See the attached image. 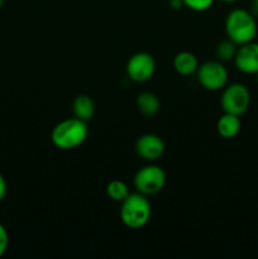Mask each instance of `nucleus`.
Here are the masks:
<instances>
[{
	"label": "nucleus",
	"mask_w": 258,
	"mask_h": 259,
	"mask_svg": "<svg viewBox=\"0 0 258 259\" xmlns=\"http://www.w3.org/2000/svg\"><path fill=\"white\" fill-rule=\"evenodd\" d=\"M240 126H242V123H240L239 116L224 113V115L220 116L218 120L217 131L223 138L232 139L238 136V133L240 132Z\"/></svg>",
	"instance_id": "nucleus-11"
},
{
	"label": "nucleus",
	"mask_w": 258,
	"mask_h": 259,
	"mask_svg": "<svg viewBox=\"0 0 258 259\" xmlns=\"http://www.w3.org/2000/svg\"><path fill=\"white\" fill-rule=\"evenodd\" d=\"M197 80L200 85L210 91L222 90L227 86L228 70L220 61H207L197 68Z\"/></svg>",
	"instance_id": "nucleus-6"
},
{
	"label": "nucleus",
	"mask_w": 258,
	"mask_h": 259,
	"mask_svg": "<svg viewBox=\"0 0 258 259\" xmlns=\"http://www.w3.org/2000/svg\"><path fill=\"white\" fill-rule=\"evenodd\" d=\"M136 151L146 161H157L164 153V142L156 134H144L137 139Z\"/></svg>",
	"instance_id": "nucleus-9"
},
{
	"label": "nucleus",
	"mask_w": 258,
	"mask_h": 259,
	"mask_svg": "<svg viewBox=\"0 0 258 259\" xmlns=\"http://www.w3.org/2000/svg\"><path fill=\"white\" fill-rule=\"evenodd\" d=\"M166 184V174L156 164H148L139 169L134 176V187L137 192L151 196L156 195L163 189Z\"/></svg>",
	"instance_id": "nucleus-5"
},
{
	"label": "nucleus",
	"mask_w": 258,
	"mask_h": 259,
	"mask_svg": "<svg viewBox=\"0 0 258 259\" xmlns=\"http://www.w3.org/2000/svg\"><path fill=\"white\" fill-rule=\"evenodd\" d=\"M233 61L240 72L255 75L258 72V43L249 42L239 46Z\"/></svg>",
	"instance_id": "nucleus-8"
},
{
	"label": "nucleus",
	"mask_w": 258,
	"mask_h": 259,
	"mask_svg": "<svg viewBox=\"0 0 258 259\" xmlns=\"http://www.w3.org/2000/svg\"><path fill=\"white\" fill-rule=\"evenodd\" d=\"M8 247H9V234L7 228L0 223V258L7 253Z\"/></svg>",
	"instance_id": "nucleus-17"
},
{
	"label": "nucleus",
	"mask_w": 258,
	"mask_h": 259,
	"mask_svg": "<svg viewBox=\"0 0 258 259\" xmlns=\"http://www.w3.org/2000/svg\"><path fill=\"white\" fill-rule=\"evenodd\" d=\"M238 45H235L233 40H230L228 38L227 40H223L219 45L217 46V50H215V55H217L218 60L220 62H228L230 60H234L235 53H237Z\"/></svg>",
	"instance_id": "nucleus-15"
},
{
	"label": "nucleus",
	"mask_w": 258,
	"mask_h": 259,
	"mask_svg": "<svg viewBox=\"0 0 258 259\" xmlns=\"http://www.w3.org/2000/svg\"><path fill=\"white\" fill-rule=\"evenodd\" d=\"M4 3H5V0H0V8H2L3 5H4Z\"/></svg>",
	"instance_id": "nucleus-21"
},
{
	"label": "nucleus",
	"mask_w": 258,
	"mask_h": 259,
	"mask_svg": "<svg viewBox=\"0 0 258 259\" xmlns=\"http://www.w3.org/2000/svg\"><path fill=\"white\" fill-rule=\"evenodd\" d=\"M106 194L114 201L121 202L126 199V196L131 192H129V189L125 182L120 181V180H113L106 186Z\"/></svg>",
	"instance_id": "nucleus-14"
},
{
	"label": "nucleus",
	"mask_w": 258,
	"mask_h": 259,
	"mask_svg": "<svg viewBox=\"0 0 258 259\" xmlns=\"http://www.w3.org/2000/svg\"><path fill=\"white\" fill-rule=\"evenodd\" d=\"M152 215V206L146 195L141 192L129 194L121 201L120 219L129 229H141L148 224Z\"/></svg>",
	"instance_id": "nucleus-3"
},
{
	"label": "nucleus",
	"mask_w": 258,
	"mask_h": 259,
	"mask_svg": "<svg viewBox=\"0 0 258 259\" xmlns=\"http://www.w3.org/2000/svg\"><path fill=\"white\" fill-rule=\"evenodd\" d=\"M255 75H257V81H258V72H257V73H255Z\"/></svg>",
	"instance_id": "nucleus-22"
},
{
	"label": "nucleus",
	"mask_w": 258,
	"mask_h": 259,
	"mask_svg": "<svg viewBox=\"0 0 258 259\" xmlns=\"http://www.w3.org/2000/svg\"><path fill=\"white\" fill-rule=\"evenodd\" d=\"M182 3H184V7H187L194 12H205L211 8L214 0H182Z\"/></svg>",
	"instance_id": "nucleus-16"
},
{
	"label": "nucleus",
	"mask_w": 258,
	"mask_h": 259,
	"mask_svg": "<svg viewBox=\"0 0 258 259\" xmlns=\"http://www.w3.org/2000/svg\"><path fill=\"white\" fill-rule=\"evenodd\" d=\"M220 104L224 113L233 115H243L248 110L250 104V93L243 83L235 82L225 86L222 94Z\"/></svg>",
	"instance_id": "nucleus-4"
},
{
	"label": "nucleus",
	"mask_w": 258,
	"mask_h": 259,
	"mask_svg": "<svg viewBox=\"0 0 258 259\" xmlns=\"http://www.w3.org/2000/svg\"><path fill=\"white\" fill-rule=\"evenodd\" d=\"M7 192H8L7 180H5V177L0 174V202L5 199V196H7Z\"/></svg>",
	"instance_id": "nucleus-18"
},
{
	"label": "nucleus",
	"mask_w": 258,
	"mask_h": 259,
	"mask_svg": "<svg viewBox=\"0 0 258 259\" xmlns=\"http://www.w3.org/2000/svg\"><path fill=\"white\" fill-rule=\"evenodd\" d=\"M249 12L252 13L253 17L257 19V18H258V0H250Z\"/></svg>",
	"instance_id": "nucleus-19"
},
{
	"label": "nucleus",
	"mask_w": 258,
	"mask_h": 259,
	"mask_svg": "<svg viewBox=\"0 0 258 259\" xmlns=\"http://www.w3.org/2000/svg\"><path fill=\"white\" fill-rule=\"evenodd\" d=\"M199 61L196 56L191 52H180L174 58V68L177 73L182 76H191L197 72L199 68Z\"/></svg>",
	"instance_id": "nucleus-10"
},
{
	"label": "nucleus",
	"mask_w": 258,
	"mask_h": 259,
	"mask_svg": "<svg viewBox=\"0 0 258 259\" xmlns=\"http://www.w3.org/2000/svg\"><path fill=\"white\" fill-rule=\"evenodd\" d=\"M257 19L249 10L233 9L225 19V33L228 38L238 46L253 42L257 35Z\"/></svg>",
	"instance_id": "nucleus-1"
},
{
	"label": "nucleus",
	"mask_w": 258,
	"mask_h": 259,
	"mask_svg": "<svg viewBox=\"0 0 258 259\" xmlns=\"http://www.w3.org/2000/svg\"><path fill=\"white\" fill-rule=\"evenodd\" d=\"M220 2H224V3H234V2H238V0H220Z\"/></svg>",
	"instance_id": "nucleus-20"
},
{
	"label": "nucleus",
	"mask_w": 258,
	"mask_h": 259,
	"mask_svg": "<svg viewBox=\"0 0 258 259\" xmlns=\"http://www.w3.org/2000/svg\"><path fill=\"white\" fill-rule=\"evenodd\" d=\"M73 115L83 121H90L95 114V104L89 95L76 96L72 104Z\"/></svg>",
	"instance_id": "nucleus-12"
},
{
	"label": "nucleus",
	"mask_w": 258,
	"mask_h": 259,
	"mask_svg": "<svg viewBox=\"0 0 258 259\" xmlns=\"http://www.w3.org/2000/svg\"><path fill=\"white\" fill-rule=\"evenodd\" d=\"M156 71V62L152 55L147 52H138L129 58L126 63V73L129 78L136 82H146L153 76Z\"/></svg>",
	"instance_id": "nucleus-7"
},
{
	"label": "nucleus",
	"mask_w": 258,
	"mask_h": 259,
	"mask_svg": "<svg viewBox=\"0 0 258 259\" xmlns=\"http://www.w3.org/2000/svg\"><path fill=\"white\" fill-rule=\"evenodd\" d=\"M88 137V123L75 116L56 124L51 133V141L57 148L67 151L80 147Z\"/></svg>",
	"instance_id": "nucleus-2"
},
{
	"label": "nucleus",
	"mask_w": 258,
	"mask_h": 259,
	"mask_svg": "<svg viewBox=\"0 0 258 259\" xmlns=\"http://www.w3.org/2000/svg\"><path fill=\"white\" fill-rule=\"evenodd\" d=\"M137 108L143 115L153 116L161 109V101L154 94L142 93L137 98Z\"/></svg>",
	"instance_id": "nucleus-13"
}]
</instances>
